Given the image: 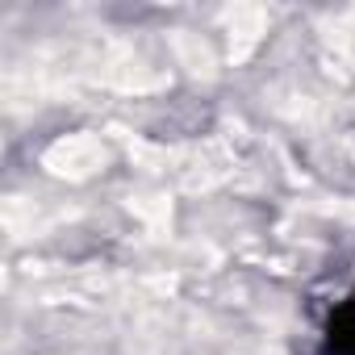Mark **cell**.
I'll return each instance as SVG.
<instances>
[{"instance_id":"1","label":"cell","mask_w":355,"mask_h":355,"mask_svg":"<svg viewBox=\"0 0 355 355\" xmlns=\"http://www.w3.org/2000/svg\"><path fill=\"white\" fill-rule=\"evenodd\" d=\"M322 355H355V293L330 309L322 330Z\"/></svg>"}]
</instances>
